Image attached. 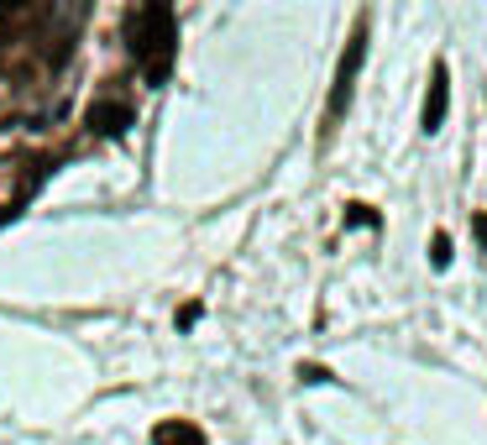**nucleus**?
<instances>
[{"label": "nucleus", "mask_w": 487, "mask_h": 445, "mask_svg": "<svg viewBox=\"0 0 487 445\" xmlns=\"http://www.w3.org/2000/svg\"><path fill=\"white\" fill-rule=\"evenodd\" d=\"M84 126H90L94 137H121L126 126H131V105L126 100H94L90 111H84Z\"/></svg>", "instance_id": "obj_3"}, {"label": "nucleus", "mask_w": 487, "mask_h": 445, "mask_svg": "<svg viewBox=\"0 0 487 445\" xmlns=\"http://www.w3.org/2000/svg\"><path fill=\"white\" fill-rule=\"evenodd\" d=\"M299 378H305V383H331V372H325L320 361H309V367H299Z\"/></svg>", "instance_id": "obj_8"}, {"label": "nucleus", "mask_w": 487, "mask_h": 445, "mask_svg": "<svg viewBox=\"0 0 487 445\" xmlns=\"http://www.w3.org/2000/svg\"><path fill=\"white\" fill-rule=\"evenodd\" d=\"M179 48V31H173V5L168 0H147L137 16H131V58L147 68V79L163 85L168 79V63Z\"/></svg>", "instance_id": "obj_1"}, {"label": "nucleus", "mask_w": 487, "mask_h": 445, "mask_svg": "<svg viewBox=\"0 0 487 445\" xmlns=\"http://www.w3.org/2000/svg\"><path fill=\"white\" fill-rule=\"evenodd\" d=\"M362 58H367V22H357L346 53H341V68H335V89H331V120H341V111L351 105V89H357V74H362Z\"/></svg>", "instance_id": "obj_2"}, {"label": "nucleus", "mask_w": 487, "mask_h": 445, "mask_svg": "<svg viewBox=\"0 0 487 445\" xmlns=\"http://www.w3.org/2000/svg\"><path fill=\"white\" fill-rule=\"evenodd\" d=\"M153 445H205V430L189 419H163L153 430Z\"/></svg>", "instance_id": "obj_5"}, {"label": "nucleus", "mask_w": 487, "mask_h": 445, "mask_svg": "<svg viewBox=\"0 0 487 445\" xmlns=\"http://www.w3.org/2000/svg\"><path fill=\"white\" fill-rule=\"evenodd\" d=\"M346 226H377V209L372 205H346Z\"/></svg>", "instance_id": "obj_7"}, {"label": "nucleus", "mask_w": 487, "mask_h": 445, "mask_svg": "<svg viewBox=\"0 0 487 445\" xmlns=\"http://www.w3.org/2000/svg\"><path fill=\"white\" fill-rule=\"evenodd\" d=\"M5 42H11V11H0V53H5Z\"/></svg>", "instance_id": "obj_10"}, {"label": "nucleus", "mask_w": 487, "mask_h": 445, "mask_svg": "<svg viewBox=\"0 0 487 445\" xmlns=\"http://www.w3.org/2000/svg\"><path fill=\"white\" fill-rule=\"evenodd\" d=\"M22 5H31V0H0V11H22Z\"/></svg>", "instance_id": "obj_11"}, {"label": "nucleus", "mask_w": 487, "mask_h": 445, "mask_svg": "<svg viewBox=\"0 0 487 445\" xmlns=\"http://www.w3.org/2000/svg\"><path fill=\"white\" fill-rule=\"evenodd\" d=\"M446 111H451V74H446V63H435L429 68V94H425V131H440L446 126Z\"/></svg>", "instance_id": "obj_4"}, {"label": "nucleus", "mask_w": 487, "mask_h": 445, "mask_svg": "<svg viewBox=\"0 0 487 445\" xmlns=\"http://www.w3.org/2000/svg\"><path fill=\"white\" fill-rule=\"evenodd\" d=\"M429 263H435V267L451 263V236H446V231H435V236H429Z\"/></svg>", "instance_id": "obj_6"}, {"label": "nucleus", "mask_w": 487, "mask_h": 445, "mask_svg": "<svg viewBox=\"0 0 487 445\" xmlns=\"http://www.w3.org/2000/svg\"><path fill=\"white\" fill-rule=\"evenodd\" d=\"M472 231H477V246L487 252V209H477V215H472Z\"/></svg>", "instance_id": "obj_9"}]
</instances>
